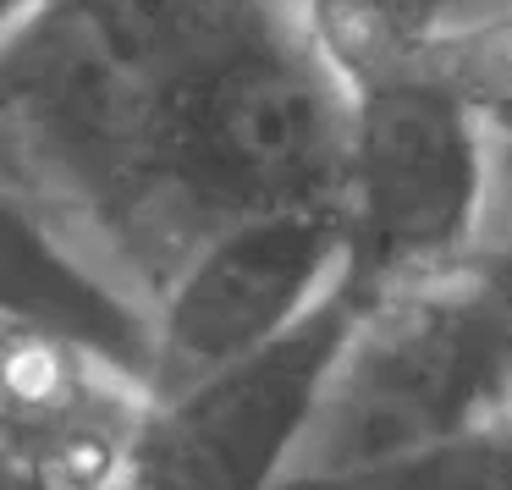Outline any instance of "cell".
I'll use <instances>...</instances> for the list:
<instances>
[{"label": "cell", "mask_w": 512, "mask_h": 490, "mask_svg": "<svg viewBox=\"0 0 512 490\" xmlns=\"http://www.w3.org/2000/svg\"><path fill=\"white\" fill-rule=\"evenodd\" d=\"M0 188L149 314L204 243L149 72L89 6L39 0L0 39Z\"/></svg>", "instance_id": "1"}, {"label": "cell", "mask_w": 512, "mask_h": 490, "mask_svg": "<svg viewBox=\"0 0 512 490\" xmlns=\"http://www.w3.org/2000/svg\"><path fill=\"white\" fill-rule=\"evenodd\" d=\"M507 408L512 325L474 265H463L353 303L281 485H320L402 463L485 430Z\"/></svg>", "instance_id": "2"}, {"label": "cell", "mask_w": 512, "mask_h": 490, "mask_svg": "<svg viewBox=\"0 0 512 490\" xmlns=\"http://www.w3.org/2000/svg\"><path fill=\"white\" fill-rule=\"evenodd\" d=\"M347 72L336 166L342 292L353 303L452 276L479 248L485 127L408 56Z\"/></svg>", "instance_id": "3"}, {"label": "cell", "mask_w": 512, "mask_h": 490, "mask_svg": "<svg viewBox=\"0 0 512 490\" xmlns=\"http://www.w3.org/2000/svg\"><path fill=\"white\" fill-rule=\"evenodd\" d=\"M342 292L331 210H259L215 226L149 303L144 397H171L270 347Z\"/></svg>", "instance_id": "4"}, {"label": "cell", "mask_w": 512, "mask_h": 490, "mask_svg": "<svg viewBox=\"0 0 512 490\" xmlns=\"http://www.w3.org/2000/svg\"><path fill=\"white\" fill-rule=\"evenodd\" d=\"M353 298L331 292L270 347L149 397L116 490H276Z\"/></svg>", "instance_id": "5"}, {"label": "cell", "mask_w": 512, "mask_h": 490, "mask_svg": "<svg viewBox=\"0 0 512 490\" xmlns=\"http://www.w3.org/2000/svg\"><path fill=\"white\" fill-rule=\"evenodd\" d=\"M144 402L116 358L0 320V463L28 490H116Z\"/></svg>", "instance_id": "6"}, {"label": "cell", "mask_w": 512, "mask_h": 490, "mask_svg": "<svg viewBox=\"0 0 512 490\" xmlns=\"http://www.w3.org/2000/svg\"><path fill=\"white\" fill-rule=\"evenodd\" d=\"M490 12H512V0H320L314 23L336 67H369V61L413 56L424 39Z\"/></svg>", "instance_id": "7"}, {"label": "cell", "mask_w": 512, "mask_h": 490, "mask_svg": "<svg viewBox=\"0 0 512 490\" xmlns=\"http://www.w3.org/2000/svg\"><path fill=\"white\" fill-rule=\"evenodd\" d=\"M408 61L430 72L452 100H463L479 122L512 116V12L468 17V23L424 39Z\"/></svg>", "instance_id": "8"}, {"label": "cell", "mask_w": 512, "mask_h": 490, "mask_svg": "<svg viewBox=\"0 0 512 490\" xmlns=\"http://www.w3.org/2000/svg\"><path fill=\"white\" fill-rule=\"evenodd\" d=\"M281 490H512V463L496 424L474 435H457L446 446L413 452L402 463L369 468L347 479H320V485H281Z\"/></svg>", "instance_id": "9"}, {"label": "cell", "mask_w": 512, "mask_h": 490, "mask_svg": "<svg viewBox=\"0 0 512 490\" xmlns=\"http://www.w3.org/2000/svg\"><path fill=\"white\" fill-rule=\"evenodd\" d=\"M34 6H39V0H0V39L12 34V28L23 23V17L34 12Z\"/></svg>", "instance_id": "10"}, {"label": "cell", "mask_w": 512, "mask_h": 490, "mask_svg": "<svg viewBox=\"0 0 512 490\" xmlns=\"http://www.w3.org/2000/svg\"><path fill=\"white\" fill-rule=\"evenodd\" d=\"M67 6H89V0H67Z\"/></svg>", "instance_id": "11"}, {"label": "cell", "mask_w": 512, "mask_h": 490, "mask_svg": "<svg viewBox=\"0 0 512 490\" xmlns=\"http://www.w3.org/2000/svg\"><path fill=\"white\" fill-rule=\"evenodd\" d=\"M314 6H320V0H314Z\"/></svg>", "instance_id": "12"}]
</instances>
